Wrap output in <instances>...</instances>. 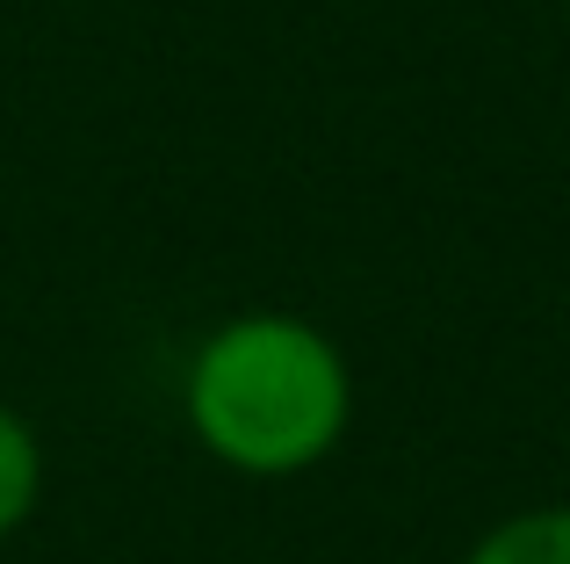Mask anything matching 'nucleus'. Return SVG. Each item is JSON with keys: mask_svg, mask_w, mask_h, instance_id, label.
<instances>
[{"mask_svg": "<svg viewBox=\"0 0 570 564\" xmlns=\"http://www.w3.org/2000/svg\"><path fill=\"white\" fill-rule=\"evenodd\" d=\"M181 412L238 478H304L347 441L354 369L340 340L296 311H238L188 354Z\"/></svg>", "mask_w": 570, "mask_h": 564, "instance_id": "f257e3e1", "label": "nucleus"}, {"mask_svg": "<svg viewBox=\"0 0 570 564\" xmlns=\"http://www.w3.org/2000/svg\"><path fill=\"white\" fill-rule=\"evenodd\" d=\"M462 564H570V507H520L491 522Z\"/></svg>", "mask_w": 570, "mask_h": 564, "instance_id": "f03ea898", "label": "nucleus"}, {"mask_svg": "<svg viewBox=\"0 0 570 564\" xmlns=\"http://www.w3.org/2000/svg\"><path fill=\"white\" fill-rule=\"evenodd\" d=\"M43 499V441L14 406H0V543L37 514Z\"/></svg>", "mask_w": 570, "mask_h": 564, "instance_id": "7ed1b4c3", "label": "nucleus"}, {"mask_svg": "<svg viewBox=\"0 0 570 564\" xmlns=\"http://www.w3.org/2000/svg\"><path fill=\"white\" fill-rule=\"evenodd\" d=\"M563 29H570V0H563Z\"/></svg>", "mask_w": 570, "mask_h": 564, "instance_id": "20e7f679", "label": "nucleus"}]
</instances>
